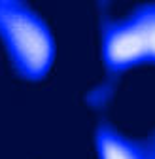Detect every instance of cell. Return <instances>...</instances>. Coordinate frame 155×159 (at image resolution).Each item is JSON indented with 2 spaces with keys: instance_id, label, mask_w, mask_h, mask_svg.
<instances>
[{
  "instance_id": "1",
  "label": "cell",
  "mask_w": 155,
  "mask_h": 159,
  "mask_svg": "<svg viewBox=\"0 0 155 159\" xmlns=\"http://www.w3.org/2000/svg\"><path fill=\"white\" fill-rule=\"evenodd\" d=\"M0 38L23 78L40 80L47 74L55 46L46 23L32 10L19 2H0Z\"/></svg>"
},
{
  "instance_id": "4",
  "label": "cell",
  "mask_w": 155,
  "mask_h": 159,
  "mask_svg": "<svg viewBox=\"0 0 155 159\" xmlns=\"http://www.w3.org/2000/svg\"><path fill=\"white\" fill-rule=\"evenodd\" d=\"M149 155H151V159H155V140H153L151 146H149Z\"/></svg>"
},
{
  "instance_id": "3",
  "label": "cell",
  "mask_w": 155,
  "mask_h": 159,
  "mask_svg": "<svg viewBox=\"0 0 155 159\" xmlns=\"http://www.w3.org/2000/svg\"><path fill=\"white\" fill-rule=\"evenodd\" d=\"M96 148L100 159H151L149 144H140L136 140L119 134L106 125H102L96 134Z\"/></svg>"
},
{
  "instance_id": "2",
  "label": "cell",
  "mask_w": 155,
  "mask_h": 159,
  "mask_svg": "<svg viewBox=\"0 0 155 159\" xmlns=\"http://www.w3.org/2000/svg\"><path fill=\"white\" fill-rule=\"evenodd\" d=\"M102 51L110 72L155 63V6L140 8L121 21L106 25Z\"/></svg>"
}]
</instances>
